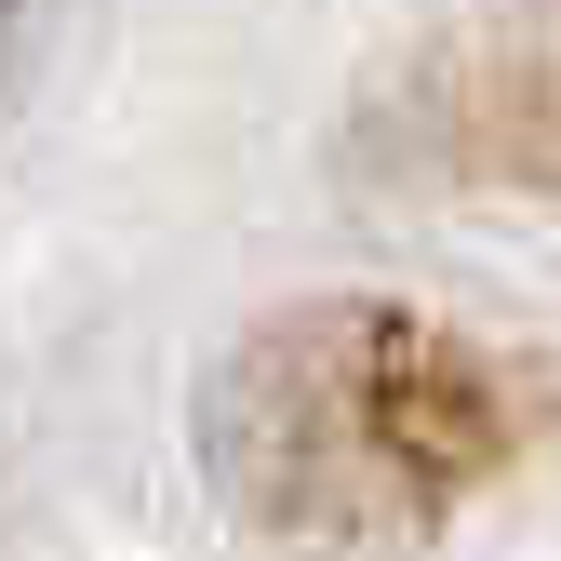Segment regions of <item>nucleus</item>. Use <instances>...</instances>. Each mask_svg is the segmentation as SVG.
<instances>
[{"mask_svg":"<svg viewBox=\"0 0 561 561\" xmlns=\"http://www.w3.org/2000/svg\"><path fill=\"white\" fill-rule=\"evenodd\" d=\"M201 442H215V481L241 522L375 561V548L442 535L522 455V388L495 347L442 334L428 308L334 295V308H280L267 334L228 347Z\"/></svg>","mask_w":561,"mask_h":561,"instance_id":"obj_1","label":"nucleus"},{"mask_svg":"<svg viewBox=\"0 0 561 561\" xmlns=\"http://www.w3.org/2000/svg\"><path fill=\"white\" fill-rule=\"evenodd\" d=\"M468 81H481V148L561 187V0H495V41Z\"/></svg>","mask_w":561,"mask_h":561,"instance_id":"obj_2","label":"nucleus"}]
</instances>
